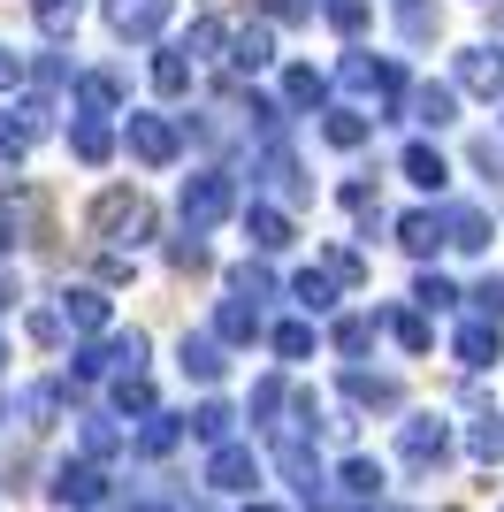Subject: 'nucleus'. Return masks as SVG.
Here are the masks:
<instances>
[{
	"label": "nucleus",
	"instance_id": "nucleus-12",
	"mask_svg": "<svg viewBox=\"0 0 504 512\" xmlns=\"http://www.w3.org/2000/svg\"><path fill=\"white\" fill-rule=\"evenodd\" d=\"M245 230H252L260 253H283V245H291V214L268 207V199H252V207H245Z\"/></svg>",
	"mask_w": 504,
	"mask_h": 512
},
{
	"label": "nucleus",
	"instance_id": "nucleus-3",
	"mask_svg": "<svg viewBox=\"0 0 504 512\" xmlns=\"http://www.w3.org/2000/svg\"><path fill=\"white\" fill-rule=\"evenodd\" d=\"M344 85H352L359 100H398V92H405V69L398 62H367V54H344Z\"/></svg>",
	"mask_w": 504,
	"mask_h": 512
},
{
	"label": "nucleus",
	"instance_id": "nucleus-50",
	"mask_svg": "<svg viewBox=\"0 0 504 512\" xmlns=\"http://www.w3.org/2000/svg\"><path fill=\"white\" fill-rule=\"evenodd\" d=\"M0 367H8V344H0Z\"/></svg>",
	"mask_w": 504,
	"mask_h": 512
},
{
	"label": "nucleus",
	"instance_id": "nucleus-41",
	"mask_svg": "<svg viewBox=\"0 0 504 512\" xmlns=\"http://www.w3.org/2000/svg\"><path fill=\"white\" fill-rule=\"evenodd\" d=\"M321 268H329L336 283H367V260H359V253H344V245H329V260H321Z\"/></svg>",
	"mask_w": 504,
	"mask_h": 512
},
{
	"label": "nucleus",
	"instance_id": "nucleus-42",
	"mask_svg": "<svg viewBox=\"0 0 504 512\" xmlns=\"http://www.w3.org/2000/svg\"><path fill=\"white\" fill-rule=\"evenodd\" d=\"M230 283H237V299H268V283H275V276L260 268V260H245V268H237Z\"/></svg>",
	"mask_w": 504,
	"mask_h": 512
},
{
	"label": "nucleus",
	"instance_id": "nucleus-28",
	"mask_svg": "<svg viewBox=\"0 0 504 512\" xmlns=\"http://www.w3.org/2000/svg\"><path fill=\"white\" fill-rule=\"evenodd\" d=\"M336 482H344V497H375V490H382V467H375V459H367V451H352Z\"/></svg>",
	"mask_w": 504,
	"mask_h": 512
},
{
	"label": "nucleus",
	"instance_id": "nucleus-15",
	"mask_svg": "<svg viewBox=\"0 0 504 512\" xmlns=\"http://www.w3.org/2000/svg\"><path fill=\"white\" fill-rule=\"evenodd\" d=\"M413 123H428V130L459 123V92H451V85H420L413 92Z\"/></svg>",
	"mask_w": 504,
	"mask_h": 512
},
{
	"label": "nucleus",
	"instance_id": "nucleus-27",
	"mask_svg": "<svg viewBox=\"0 0 504 512\" xmlns=\"http://www.w3.org/2000/svg\"><path fill=\"white\" fill-rule=\"evenodd\" d=\"M153 85L176 100V92H191V62H184V46H168V54H153Z\"/></svg>",
	"mask_w": 504,
	"mask_h": 512
},
{
	"label": "nucleus",
	"instance_id": "nucleus-18",
	"mask_svg": "<svg viewBox=\"0 0 504 512\" xmlns=\"http://www.w3.org/2000/svg\"><path fill=\"white\" fill-rule=\"evenodd\" d=\"M443 230H451L459 253H482V245H489V214L482 207H451V214H443Z\"/></svg>",
	"mask_w": 504,
	"mask_h": 512
},
{
	"label": "nucleus",
	"instance_id": "nucleus-25",
	"mask_svg": "<svg viewBox=\"0 0 504 512\" xmlns=\"http://www.w3.org/2000/svg\"><path fill=\"white\" fill-rule=\"evenodd\" d=\"M466 451H474L482 467H497V459H504V421H497V413H482V421L466 428Z\"/></svg>",
	"mask_w": 504,
	"mask_h": 512
},
{
	"label": "nucleus",
	"instance_id": "nucleus-40",
	"mask_svg": "<svg viewBox=\"0 0 504 512\" xmlns=\"http://www.w3.org/2000/svg\"><path fill=\"white\" fill-rule=\"evenodd\" d=\"M413 299L428 306V314H443V306H459V291H451L443 276H420V283H413Z\"/></svg>",
	"mask_w": 504,
	"mask_h": 512
},
{
	"label": "nucleus",
	"instance_id": "nucleus-36",
	"mask_svg": "<svg viewBox=\"0 0 504 512\" xmlns=\"http://www.w3.org/2000/svg\"><path fill=\"white\" fill-rule=\"evenodd\" d=\"M390 337H398L405 352H428V344H436V329H428L420 314H390Z\"/></svg>",
	"mask_w": 504,
	"mask_h": 512
},
{
	"label": "nucleus",
	"instance_id": "nucleus-24",
	"mask_svg": "<svg viewBox=\"0 0 504 512\" xmlns=\"http://www.w3.org/2000/svg\"><path fill=\"white\" fill-rule=\"evenodd\" d=\"M230 421H237V413L222 406V398H207V406L191 413V436H199V444H214V451H222V444H230Z\"/></svg>",
	"mask_w": 504,
	"mask_h": 512
},
{
	"label": "nucleus",
	"instance_id": "nucleus-26",
	"mask_svg": "<svg viewBox=\"0 0 504 512\" xmlns=\"http://www.w3.org/2000/svg\"><path fill=\"white\" fill-rule=\"evenodd\" d=\"M344 390H352L359 406H398V383H390V375H367V367H352V375H344Z\"/></svg>",
	"mask_w": 504,
	"mask_h": 512
},
{
	"label": "nucleus",
	"instance_id": "nucleus-17",
	"mask_svg": "<svg viewBox=\"0 0 504 512\" xmlns=\"http://www.w3.org/2000/svg\"><path fill=\"white\" fill-rule=\"evenodd\" d=\"M62 321H77V329H107V291H92V283L62 291Z\"/></svg>",
	"mask_w": 504,
	"mask_h": 512
},
{
	"label": "nucleus",
	"instance_id": "nucleus-7",
	"mask_svg": "<svg viewBox=\"0 0 504 512\" xmlns=\"http://www.w3.org/2000/svg\"><path fill=\"white\" fill-rule=\"evenodd\" d=\"M207 482H214V490H252V482H260V459H252V451L245 444H222V451H214V459H207Z\"/></svg>",
	"mask_w": 504,
	"mask_h": 512
},
{
	"label": "nucleus",
	"instance_id": "nucleus-46",
	"mask_svg": "<svg viewBox=\"0 0 504 512\" xmlns=\"http://www.w3.org/2000/svg\"><path fill=\"white\" fill-rule=\"evenodd\" d=\"M268 16L275 23H306V16H314V0H268Z\"/></svg>",
	"mask_w": 504,
	"mask_h": 512
},
{
	"label": "nucleus",
	"instance_id": "nucleus-23",
	"mask_svg": "<svg viewBox=\"0 0 504 512\" xmlns=\"http://www.w3.org/2000/svg\"><path fill=\"white\" fill-rule=\"evenodd\" d=\"M398 245H405L413 260H428V253L443 245V222H436V214H405V222H398Z\"/></svg>",
	"mask_w": 504,
	"mask_h": 512
},
{
	"label": "nucleus",
	"instance_id": "nucleus-5",
	"mask_svg": "<svg viewBox=\"0 0 504 512\" xmlns=\"http://www.w3.org/2000/svg\"><path fill=\"white\" fill-rule=\"evenodd\" d=\"M107 497V474L92 467V459H69L62 474H54V505H69V512H92Z\"/></svg>",
	"mask_w": 504,
	"mask_h": 512
},
{
	"label": "nucleus",
	"instance_id": "nucleus-1",
	"mask_svg": "<svg viewBox=\"0 0 504 512\" xmlns=\"http://www.w3.org/2000/svg\"><path fill=\"white\" fill-rule=\"evenodd\" d=\"M230 207H237V184H230V176L207 169V176H191V184H184V230H191V237H207Z\"/></svg>",
	"mask_w": 504,
	"mask_h": 512
},
{
	"label": "nucleus",
	"instance_id": "nucleus-48",
	"mask_svg": "<svg viewBox=\"0 0 504 512\" xmlns=\"http://www.w3.org/2000/svg\"><path fill=\"white\" fill-rule=\"evenodd\" d=\"M23 85V54H8V46H0V92H16Z\"/></svg>",
	"mask_w": 504,
	"mask_h": 512
},
{
	"label": "nucleus",
	"instance_id": "nucleus-45",
	"mask_svg": "<svg viewBox=\"0 0 504 512\" xmlns=\"http://www.w3.org/2000/svg\"><path fill=\"white\" fill-rule=\"evenodd\" d=\"M275 406H283V383H275V375H268V383L252 390V421H275Z\"/></svg>",
	"mask_w": 504,
	"mask_h": 512
},
{
	"label": "nucleus",
	"instance_id": "nucleus-22",
	"mask_svg": "<svg viewBox=\"0 0 504 512\" xmlns=\"http://www.w3.org/2000/svg\"><path fill=\"white\" fill-rule=\"evenodd\" d=\"M69 153H77L84 169H100L107 153H115V130H107V123H77V130H69Z\"/></svg>",
	"mask_w": 504,
	"mask_h": 512
},
{
	"label": "nucleus",
	"instance_id": "nucleus-47",
	"mask_svg": "<svg viewBox=\"0 0 504 512\" xmlns=\"http://www.w3.org/2000/svg\"><path fill=\"white\" fill-rule=\"evenodd\" d=\"M168 260H176V268H207V245H199V237H184V245H176Z\"/></svg>",
	"mask_w": 504,
	"mask_h": 512
},
{
	"label": "nucleus",
	"instance_id": "nucleus-33",
	"mask_svg": "<svg viewBox=\"0 0 504 512\" xmlns=\"http://www.w3.org/2000/svg\"><path fill=\"white\" fill-rule=\"evenodd\" d=\"M23 146H31V123H23V115H0V176L23 161Z\"/></svg>",
	"mask_w": 504,
	"mask_h": 512
},
{
	"label": "nucleus",
	"instance_id": "nucleus-43",
	"mask_svg": "<svg viewBox=\"0 0 504 512\" xmlns=\"http://www.w3.org/2000/svg\"><path fill=\"white\" fill-rule=\"evenodd\" d=\"M474 306H482V321H504V276H482V283H474Z\"/></svg>",
	"mask_w": 504,
	"mask_h": 512
},
{
	"label": "nucleus",
	"instance_id": "nucleus-11",
	"mask_svg": "<svg viewBox=\"0 0 504 512\" xmlns=\"http://www.w3.org/2000/svg\"><path fill=\"white\" fill-rule=\"evenodd\" d=\"M107 23H115L123 39H153L168 23V0H107Z\"/></svg>",
	"mask_w": 504,
	"mask_h": 512
},
{
	"label": "nucleus",
	"instance_id": "nucleus-34",
	"mask_svg": "<svg viewBox=\"0 0 504 512\" xmlns=\"http://www.w3.org/2000/svg\"><path fill=\"white\" fill-rule=\"evenodd\" d=\"M321 16H329L344 39H352V31H367V16H375V8H367V0H321Z\"/></svg>",
	"mask_w": 504,
	"mask_h": 512
},
{
	"label": "nucleus",
	"instance_id": "nucleus-31",
	"mask_svg": "<svg viewBox=\"0 0 504 512\" xmlns=\"http://www.w3.org/2000/svg\"><path fill=\"white\" fill-rule=\"evenodd\" d=\"M321 92H329V85H321V69H283V100H291V107H321Z\"/></svg>",
	"mask_w": 504,
	"mask_h": 512
},
{
	"label": "nucleus",
	"instance_id": "nucleus-49",
	"mask_svg": "<svg viewBox=\"0 0 504 512\" xmlns=\"http://www.w3.org/2000/svg\"><path fill=\"white\" fill-rule=\"evenodd\" d=\"M245 512H275V505H245Z\"/></svg>",
	"mask_w": 504,
	"mask_h": 512
},
{
	"label": "nucleus",
	"instance_id": "nucleus-20",
	"mask_svg": "<svg viewBox=\"0 0 504 512\" xmlns=\"http://www.w3.org/2000/svg\"><path fill=\"white\" fill-rule=\"evenodd\" d=\"M184 375L191 383H222V337H184Z\"/></svg>",
	"mask_w": 504,
	"mask_h": 512
},
{
	"label": "nucleus",
	"instance_id": "nucleus-8",
	"mask_svg": "<svg viewBox=\"0 0 504 512\" xmlns=\"http://www.w3.org/2000/svg\"><path fill=\"white\" fill-rule=\"evenodd\" d=\"M268 62H275V31H268V23H245V31H230V69H237V77H260Z\"/></svg>",
	"mask_w": 504,
	"mask_h": 512
},
{
	"label": "nucleus",
	"instance_id": "nucleus-38",
	"mask_svg": "<svg viewBox=\"0 0 504 512\" xmlns=\"http://www.w3.org/2000/svg\"><path fill=\"white\" fill-rule=\"evenodd\" d=\"M367 344H375V321H367V314L336 321V352H367Z\"/></svg>",
	"mask_w": 504,
	"mask_h": 512
},
{
	"label": "nucleus",
	"instance_id": "nucleus-6",
	"mask_svg": "<svg viewBox=\"0 0 504 512\" xmlns=\"http://www.w3.org/2000/svg\"><path fill=\"white\" fill-rule=\"evenodd\" d=\"M115 107H123V77H115V69H92V77H77V115H84V123H107Z\"/></svg>",
	"mask_w": 504,
	"mask_h": 512
},
{
	"label": "nucleus",
	"instance_id": "nucleus-9",
	"mask_svg": "<svg viewBox=\"0 0 504 512\" xmlns=\"http://www.w3.org/2000/svg\"><path fill=\"white\" fill-rule=\"evenodd\" d=\"M459 85L482 92V100H497V92H504V46H474V54H459Z\"/></svg>",
	"mask_w": 504,
	"mask_h": 512
},
{
	"label": "nucleus",
	"instance_id": "nucleus-39",
	"mask_svg": "<svg viewBox=\"0 0 504 512\" xmlns=\"http://www.w3.org/2000/svg\"><path fill=\"white\" fill-rule=\"evenodd\" d=\"M222 39H230V31H222V23H214V16H199V23H191V31H184V54H214V46H222Z\"/></svg>",
	"mask_w": 504,
	"mask_h": 512
},
{
	"label": "nucleus",
	"instance_id": "nucleus-4",
	"mask_svg": "<svg viewBox=\"0 0 504 512\" xmlns=\"http://www.w3.org/2000/svg\"><path fill=\"white\" fill-rule=\"evenodd\" d=\"M130 153H138V161H146V169H168V161H176V123H168V115H130Z\"/></svg>",
	"mask_w": 504,
	"mask_h": 512
},
{
	"label": "nucleus",
	"instance_id": "nucleus-32",
	"mask_svg": "<svg viewBox=\"0 0 504 512\" xmlns=\"http://www.w3.org/2000/svg\"><path fill=\"white\" fill-rule=\"evenodd\" d=\"M77 8H84V0H31V16H39L46 39H62L69 23H77Z\"/></svg>",
	"mask_w": 504,
	"mask_h": 512
},
{
	"label": "nucleus",
	"instance_id": "nucleus-13",
	"mask_svg": "<svg viewBox=\"0 0 504 512\" xmlns=\"http://www.w3.org/2000/svg\"><path fill=\"white\" fill-rule=\"evenodd\" d=\"M451 352H459V367H497V321H466L459 337H451Z\"/></svg>",
	"mask_w": 504,
	"mask_h": 512
},
{
	"label": "nucleus",
	"instance_id": "nucleus-2",
	"mask_svg": "<svg viewBox=\"0 0 504 512\" xmlns=\"http://www.w3.org/2000/svg\"><path fill=\"white\" fill-rule=\"evenodd\" d=\"M398 451L413 459L420 474H428V467H443V459H451V428H443L436 413H420V421H405V428H398Z\"/></svg>",
	"mask_w": 504,
	"mask_h": 512
},
{
	"label": "nucleus",
	"instance_id": "nucleus-16",
	"mask_svg": "<svg viewBox=\"0 0 504 512\" xmlns=\"http://www.w3.org/2000/svg\"><path fill=\"white\" fill-rule=\"evenodd\" d=\"M291 299L306 306V314H329V306H336V276H329V268H298V276H291Z\"/></svg>",
	"mask_w": 504,
	"mask_h": 512
},
{
	"label": "nucleus",
	"instance_id": "nucleus-14",
	"mask_svg": "<svg viewBox=\"0 0 504 512\" xmlns=\"http://www.w3.org/2000/svg\"><path fill=\"white\" fill-rule=\"evenodd\" d=\"M214 337H222V344H252V337H260V306H252V299H222V306H214Z\"/></svg>",
	"mask_w": 504,
	"mask_h": 512
},
{
	"label": "nucleus",
	"instance_id": "nucleus-29",
	"mask_svg": "<svg viewBox=\"0 0 504 512\" xmlns=\"http://www.w3.org/2000/svg\"><path fill=\"white\" fill-rule=\"evenodd\" d=\"M115 413H146V421L161 413V406H153V383H146V375H115Z\"/></svg>",
	"mask_w": 504,
	"mask_h": 512
},
{
	"label": "nucleus",
	"instance_id": "nucleus-35",
	"mask_svg": "<svg viewBox=\"0 0 504 512\" xmlns=\"http://www.w3.org/2000/svg\"><path fill=\"white\" fill-rule=\"evenodd\" d=\"M123 444H130L123 428H107V421H84V459H115Z\"/></svg>",
	"mask_w": 504,
	"mask_h": 512
},
{
	"label": "nucleus",
	"instance_id": "nucleus-44",
	"mask_svg": "<svg viewBox=\"0 0 504 512\" xmlns=\"http://www.w3.org/2000/svg\"><path fill=\"white\" fill-rule=\"evenodd\" d=\"M23 329H31V344H62V314H54V306H39Z\"/></svg>",
	"mask_w": 504,
	"mask_h": 512
},
{
	"label": "nucleus",
	"instance_id": "nucleus-21",
	"mask_svg": "<svg viewBox=\"0 0 504 512\" xmlns=\"http://www.w3.org/2000/svg\"><path fill=\"white\" fill-rule=\"evenodd\" d=\"M184 428L191 421H176V413H153V421L138 428V451H146V459H168V451L184 444Z\"/></svg>",
	"mask_w": 504,
	"mask_h": 512
},
{
	"label": "nucleus",
	"instance_id": "nucleus-19",
	"mask_svg": "<svg viewBox=\"0 0 504 512\" xmlns=\"http://www.w3.org/2000/svg\"><path fill=\"white\" fill-rule=\"evenodd\" d=\"M405 176H413L420 192H443V184H451V161H443L436 146H405Z\"/></svg>",
	"mask_w": 504,
	"mask_h": 512
},
{
	"label": "nucleus",
	"instance_id": "nucleus-10",
	"mask_svg": "<svg viewBox=\"0 0 504 512\" xmlns=\"http://www.w3.org/2000/svg\"><path fill=\"white\" fill-rule=\"evenodd\" d=\"M275 467L291 474V482H298V490H306V497L321 490V459H314V451H306V436H298V428H283V436H275Z\"/></svg>",
	"mask_w": 504,
	"mask_h": 512
},
{
	"label": "nucleus",
	"instance_id": "nucleus-37",
	"mask_svg": "<svg viewBox=\"0 0 504 512\" xmlns=\"http://www.w3.org/2000/svg\"><path fill=\"white\" fill-rule=\"evenodd\" d=\"M275 352H283V360H306V352H314V329H306V321H283V329H275Z\"/></svg>",
	"mask_w": 504,
	"mask_h": 512
},
{
	"label": "nucleus",
	"instance_id": "nucleus-30",
	"mask_svg": "<svg viewBox=\"0 0 504 512\" xmlns=\"http://www.w3.org/2000/svg\"><path fill=\"white\" fill-rule=\"evenodd\" d=\"M321 130H329V146H344V153H352V146H367V130H375V123H367V115H352V107H336V115H329Z\"/></svg>",
	"mask_w": 504,
	"mask_h": 512
}]
</instances>
